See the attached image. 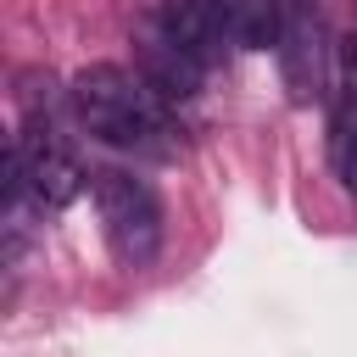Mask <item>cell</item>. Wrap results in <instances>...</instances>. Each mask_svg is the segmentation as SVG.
I'll list each match as a JSON object with an SVG mask.
<instances>
[{
  "label": "cell",
  "mask_w": 357,
  "mask_h": 357,
  "mask_svg": "<svg viewBox=\"0 0 357 357\" xmlns=\"http://www.w3.org/2000/svg\"><path fill=\"white\" fill-rule=\"evenodd\" d=\"M223 39L234 50H268L279 45V0H212Z\"/></svg>",
  "instance_id": "cell-7"
},
{
  "label": "cell",
  "mask_w": 357,
  "mask_h": 357,
  "mask_svg": "<svg viewBox=\"0 0 357 357\" xmlns=\"http://www.w3.org/2000/svg\"><path fill=\"white\" fill-rule=\"evenodd\" d=\"M139 61H145V84H151L162 100H195V95H201L206 67H201L184 45H173L156 17L139 28Z\"/></svg>",
  "instance_id": "cell-5"
},
{
  "label": "cell",
  "mask_w": 357,
  "mask_h": 357,
  "mask_svg": "<svg viewBox=\"0 0 357 357\" xmlns=\"http://www.w3.org/2000/svg\"><path fill=\"white\" fill-rule=\"evenodd\" d=\"M67 95H73V117L100 145L145 156V162H167L178 151V128H173L162 95L145 78H134V73H123L112 61H95V67H84L73 78Z\"/></svg>",
  "instance_id": "cell-1"
},
{
  "label": "cell",
  "mask_w": 357,
  "mask_h": 357,
  "mask_svg": "<svg viewBox=\"0 0 357 357\" xmlns=\"http://www.w3.org/2000/svg\"><path fill=\"white\" fill-rule=\"evenodd\" d=\"M156 22H162V28H167V39H173V45H184L201 67L223 61V50H229V39H223V22H218V6H212V0H162V6H156Z\"/></svg>",
  "instance_id": "cell-6"
},
{
  "label": "cell",
  "mask_w": 357,
  "mask_h": 357,
  "mask_svg": "<svg viewBox=\"0 0 357 357\" xmlns=\"http://www.w3.org/2000/svg\"><path fill=\"white\" fill-rule=\"evenodd\" d=\"M329 167L357 195V84L340 73V89L329 100Z\"/></svg>",
  "instance_id": "cell-8"
},
{
  "label": "cell",
  "mask_w": 357,
  "mask_h": 357,
  "mask_svg": "<svg viewBox=\"0 0 357 357\" xmlns=\"http://www.w3.org/2000/svg\"><path fill=\"white\" fill-rule=\"evenodd\" d=\"M279 73L296 106L324 84V0H279Z\"/></svg>",
  "instance_id": "cell-4"
},
{
  "label": "cell",
  "mask_w": 357,
  "mask_h": 357,
  "mask_svg": "<svg viewBox=\"0 0 357 357\" xmlns=\"http://www.w3.org/2000/svg\"><path fill=\"white\" fill-rule=\"evenodd\" d=\"M95 212H100V229H106V245H112V257L123 262V268H145V262H156V251H162V201H156V190L139 178V173H128V167H100L95 178Z\"/></svg>",
  "instance_id": "cell-3"
},
{
  "label": "cell",
  "mask_w": 357,
  "mask_h": 357,
  "mask_svg": "<svg viewBox=\"0 0 357 357\" xmlns=\"http://www.w3.org/2000/svg\"><path fill=\"white\" fill-rule=\"evenodd\" d=\"M84 173H78V156L61 134V123L50 112H28L17 139H11V156H6V195H11V212L22 201H33L39 212H56L78 195Z\"/></svg>",
  "instance_id": "cell-2"
}]
</instances>
